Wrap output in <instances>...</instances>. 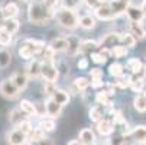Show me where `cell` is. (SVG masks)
Masks as SVG:
<instances>
[{"label": "cell", "instance_id": "26", "mask_svg": "<svg viewBox=\"0 0 146 145\" xmlns=\"http://www.w3.org/2000/svg\"><path fill=\"white\" fill-rule=\"evenodd\" d=\"M98 48V42L93 39H86L80 42V54H87V52H93L94 49Z\"/></svg>", "mask_w": 146, "mask_h": 145}, {"label": "cell", "instance_id": "3", "mask_svg": "<svg viewBox=\"0 0 146 145\" xmlns=\"http://www.w3.org/2000/svg\"><path fill=\"white\" fill-rule=\"evenodd\" d=\"M54 17L56 19V22L62 28H65V29H75L78 26V15H77V10L67 9L64 6H61V7L55 9Z\"/></svg>", "mask_w": 146, "mask_h": 145}, {"label": "cell", "instance_id": "17", "mask_svg": "<svg viewBox=\"0 0 146 145\" xmlns=\"http://www.w3.org/2000/svg\"><path fill=\"white\" fill-rule=\"evenodd\" d=\"M49 97H51L55 103H58L59 106H62V108H64L65 105H68V102H70V94H68V92L62 90V89H55Z\"/></svg>", "mask_w": 146, "mask_h": 145}, {"label": "cell", "instance_id": "4", "mask_svg": "<svg viewBox=\"0 0 146 145\" xmlns=\"http://www.w3.org/2000/svg\"><path fill=\"white\" fill-rule=\"evenodd\" d=\"M40 77L45 80V83H56L59 77L58 67L51 61H40Z\"/></svg>", "mask_w": 146, "mask_h": 145}, {"label": "cell", "instance_id": "38", "mask_svg": "<svg viewBox=\"0 0 146 145\" xmlns=\"http://www.w3.org/2000/svg\"><path fill=\"white\" fill-rule=\"evenodd\" d=\"M12 41H13V35L7 33L3 28H0V45L2 47H7L12 44Z\"/></svg>", "mask_w": 146, "mask_h": 145}, {"label": "cell", "instance_id": "27", "mask_svg": "<svg viewBox=\"0 0 146 145\" xmlns=\"http://www.w3.org/2000/svg\"><path fill=\"white\" fill-rule=\"evenodd\" d=\"M96 102L98 103L100 106H106V108H111L113 106V97L109 96L104 90H101V92H98L96 94Z\"/></svg>", "mask_w": 146, "mask_h": 145}, {"label": "cell", "instance_id": "35", "mask_svg": "<svg viewBox=\"0 0 146 145\" xmlns=\"http://www.w3.org/2000/svg\"><path fill=\"white\" fill-rule=\"evenodd\" d=\"M120 45L126 47L127 49H129V48H135V45H136V39H135L130 33H123L121 38H120Z\"/></svg>", "mask_w": 146, "mask_h": 145}, {"label": "cell", "instance_id": "21", "mask_svg": "<svg viewBox=\"0 0 146 145\" xmlns=\"http://www.w3.org/2000/svg\"><path fill=\"white\" fill-rule=\"evenodd\" d=\"M10 80L13 81V84H15L19 90H25V89L28 87V81H29V78H28V76H26L25 73H16V74L12 76Z\"/></svg>", "mask_w": 146, "mask_h": 145}, {"label": "cell", "instance_id": "50", "mask_svg": "<svg viewBox=\"0 0 146 145\" xmlns=\"http://www.w3.org/2000/svg\"><path fill=\"white\" fill-rule=\"evenodd\" d=\"M42 2H44L49 9L55 10V9H56V6H58V3H59V0H42Z\"/></svg>", "mask_w": 146, "mask_h": 145}, {"label": "cell", "instance_id": "5", "mask_svg": "<svg viewBox=\"0 0 146 145\" xmlns=\"http://www.w3.org/2000/svg\"><path fill=\"white\" fill-rule=\"evenodd\" d=\"M0 93H2L6 99H16L20 94V90L13 84L10 78H6L0 83Z\"/></svg>", "mask_w": 146, "mask_h": 145}, {"label": "cell", "instance_id": "47", "mask_svg": "<svg viewBox=\"0 0 146 145\" xmlns=\"http://www.w3.org/2000/svg\"><path fill=\"white\" fill-rule=\"evenodd\" d=\"M77 67H78L80 70H87V68H88V59H87L86 57H81V58L78 59V63H77Z\"/></svg>", "mask_w": 146, "mask_h": 145}, {"label": "cell", "instance_id": "51", "mask_svg": "<svg viewBox=\"0 0 146 145\" xmlns=\"http://www.w3.org/2000/svg\"><path fill=\"white\" fill-rule=\"evenodd\" d=\"M68 145H82V144H81L78 139H72V141H70V142H68Z\"/></svg>", "mask_w": 146, "mask_h": 145}, {"label": "cell", "instance_id": "48", "mask_svg": "<svg viewBox=\"0 0 146 145\" xmlns=\"http://www.w3.org/2000/svg\"><path fill=\"white\" fill-rule=\"evenodd\" d=\"M90 76H91V80H94V78H103V70H100V68H91L90 70Z\"/></svg>", "mask_w": 146, "mask_h": 145}, {"label": "cell", "instance_id": "49", "mask_svg": "<svg viewBox=\"0 0 146 145\" xmlns=\"http://www.w3.org/2000/svg\"><path fill=\"white\" fill-rule=\"evenodd\" d=\"M90 84L93 89H100V87H104V81H103V78H94L90 81Z\"/></svg>", "mask_w": 146, "mask_h": 145}, {"label": "cell", "instance_id": "32", "mask_svg": "<svg viewBox=\"0 0 146 145\" xmlns=\"http://www.w3.org/2000/svg\"><path fill=\"white\" fill-rule=\"evenodd\" d=\"M109 73H110L111 77L119 78V77L124 76V67H123L120 63H113V64H110V67H109Z\"/></svg>", "mask_w": 146, "mask_h": 145}, {"label": "cell", "instance_id": "41", "mask_svg": "<svg viewBox=\"0 0 146 145\" xmlns=\"http://www.w3.org/2000/svg\"><path fill=\"white\" fill-rule=\"evenodd\" d=\"M111 84L114 87H119V89H126V87H129V77L121 76V77L116 78V81H113Z\"/></svg>", "mask_w": 146, "mask_h": 145}, {"label": "cell", "instance_id": "9", "mask_svg": "<svg viewBox=\"0 0 146 145\" xmlns=\"http://www.w3.org/2000/svg\"><path fill=\"white\" fill-rule=\"evenodd\" d=\"M107 3H109L114 17H117L123 13H126V9L130 6V0H109Z\"/></svg>", "mask_w": 146, "mask_h": 145}, {"label": "cell", "instance_id": "34", "mask_svg": "<svg viewBox=\"0 0 146 145\" xmlns=\"http://www.w3.org/2000/svg\"><path fill=\"white\" fill-rule=\"evenodd\" d=\"M133 106L137 112L140 113H145L146 112V97H143L142 94H137L133 100Z\"/></svg>", "mask_w": 146, "mask_h": 145}, {"label": "cell", "instance_id": "53", "mask_svg": "<svg viewBox=\"0 0 146 145\" xmlns=\"http://www.w3.org/2000/svg\"><path fill=\"white\" fill-rule=\"evenodd\" d=\"M142 145H146V144H142Z\"/></svg>", "mask_w": 146, "mask_h": 145}, {"label": "cell", "instance_id": "43", "mask_svg": "<svg viewBox=\"0 0 146 145\" xmlns=\"http://www.w3.org/2000/svg\"><path fill=\"white\" fill-rule=\"evenodd\" d=\"M84 2V5L90 9H96L100 5H104V3H107V0H82Z\"/></svg>", "mask_w": 146, "mask_h": 145}, {"label": "cell", "instance_id": "31", "mask_svg": "<svg viewBox=\"0 0 146 145\" xmlns=\"http://www.w3.org/2000/svg\"><path fill=\"white\" fill-rule=\"evenodd\" d=\"M126 67H127V70L132 71V74H135V73H137V71H140L143 68V64H142V61L139 58L133 57V58H129Z\"/></svg>", "mask_w": 146, "mask_h": 145}, {"label": "cell", "instance_id": "30", "mask_svg": "<svg viewBox=\"0 0 146 145\" xmlns=\"http://www.w3.org/2000/svg\"><path fill=\"white\" fill-rule=\"evenodd\" d=\"M72 84H74V87H75L77 92H86L90 87V81L86 77H77L72 81Z\"/></svg>", "mask_w": 146, "mask_h": 145}, {"label": "cell", "instance_id": "6", "mask_svg": "<svg viewBox=\"0 0 146 145\" xmlns=\"http://www.w3.org/2000/svg\"><path fill=\"white\" fill-rule=\"evenodd\" d=\"M120 38L121 35L117 32H110L107 35H104L100 42H98V48H104V49H111L116 45H120Z\"/></svg>", "mask_w": 146, "mask_h": 145}, {"label": "cell", "instance_id": "13", "mask_svg": "<svg viewBox=\"0 0 146 145\" xmlns=\"http://www.w3.org/2000/svg\"><path fill=\"white\" fill-rule=\"evenodd\" d=\"M96 128H97V132H98L101 136H110V135L114 132L111 119H106V118H103L101 120H98Z\"/></svg>", "mask_w": 146, "mask_h": 145}, {"label": "cell", "instance_id": "12", "mask_svg": "<svg viewBox=\"0 0 146 145\" xmlns=\"http://www.w3.org/2000/svg\"><path fill=\"white\" fill-rule=\"evenodd\" d=\"M67 39V49H65V52H67V55L68 57H75V55H78L80 54V38L78 36H75V35H71V36H68V38H65Z\"/></svg>", "mask_w": 146, "mask_h": 145}, {"label": "cell", "instance_id": "40", "mask_svg": "<svg viewBox=\"0 0 146 145\" xmlns=\"http://www.w3.org/2000/svg\"><path fill=\"white\" fill-rule=\"evenodd\" d=\"M45 138V132L40 131L39 128H33L31 131V134L28 135V141H38V139H42Z\"/></svg>", "mask_w": 146, "mask_h": 145}, {"label": "cell", "instance_id": "45", "mask_svg": "<svg viewBox=\"0 0 146 145\" xmlns=\"http://www.w3.org/2000/svg\"><path fill=\"white\" fill-rule=\"evenodd\" d=\"M80 2H81V0H64V7L77 10V7L80 6Z\"/></svg>", "mask_w": 146, "mask_h": 145}, {"label": "cell", "instance_id": "20", "mask_svg": "<svg viewBox=\"0 0 146 145\" xmlns=\"http://www.w3.org/2000/svg\"><path fill=\"white\" fill-rule=\"evenodd\" d=\"M129 33L137 41V39H145L146 38V29L142 26V23L130 22L129 23Z\"/></svg>", "mask_w": 146, "mask_h": 145}, {"label": "cell", "instance_id": "15", "mask_svg": "<svg viewBox=\"0 0 146 145\" xmlns=\"http://www.w3.org/2000/svg\"><path fill=\"white\" fill-rule=\"evenodd\" d=\"M40 59L38 58H33L29 61V64L26 65V76L28 78H39L40 77Z\"/></svg>", "mask_w": 146, "mask_h": 145}, {"label": "cell", "instance_id": "16", "mask_svg": "<svg viewBox=\"0 0 146 145\" xmlns=\"http://www.w3.org/2000/svg\"><path fill=\"white\" fill-rule=\"evenodd\" d=\"M126 15H127L130 22H136V23H142L145 16H146L143 13V10L140 7H137V6H129L126 9Z\"/></svg>", "mask_w": 146, "mask_h": 145}, {"label": "cell", "instance_id": "39", "mask_svg": "<svg viewBox=\"0 0 146 145\" xmlns=\"http://www.w3.org/2000/svg\"><path fill=\"white\" fill-rule=\"evenodd\" d=\"M16 128H17L20 132H23V134L28 136V135L31 134V131L33 129V125H32V122H31L29 119H25L23 122H20V123H19V125H17Z\"/></svg>", "mask_w": 146, "mask_h": 145}, {"label": "cell", "instance_id": "1", "mask_svg": "<svg viewBox=\"0 0 146 145\" xmlns=\"http://www.w3.org/2000/svg\"><path fill=\"white\" fill-rule=\"evenodd\" d=\"M55 10L49 9L42 0H32L28 7V19L33 25H48L54 19Z\"/></svg>", "mask_w": 146, "mask_h": 145}, {"label": "cell", "instance_id": "42", "mask_svg": "<svg viewBox=\"0 0 146 145\" xmlns=\"http://www.w3.org/2000/svg\"><path fill=\"white\" fill-rule=\"evenodd\" d=\"M28 145H55V144L51 138L45 136V138L38 139V141H28Z\"/></svg>", "mask_w": 146, "mask_h": 145}, {"label": "cell", "instance_id": "29", "mask_svg": "<svg viewBox=\"0 0 146 145\" xmlns=\"http://www.w3.org/2000/svg\"><path fill=\"white\" fill-rule=\"evenodd\" d=\"M49 48L56 54V52H64L67 49V39L65 38H55L51 41Z\"/></svg>", "mask_w": 146, "mask_h": 145}, {"label": "cell", "instance_id": "22", "mask_svg": "<svg viewBox=\"0 0 146 145\" xmlns=\"http://www.w3.org/2000/svg\"><path fill=\"white\" fill-rule=\"evenodd\" d=\"M2 28L10 33V35H15L17 31H19V20L16 17H10V19H5L3 23H2Z\"/></svg>", "mask_w": 146, "mask_h": 145}, {"label": "cell", "instance_id": "19", "mask_svg": "<svg viewBox=\"0 0 146 145\" xmlns=\"http://www.w3.org/2000/svg\"><path fill=\"white\" fill-rule=\"evenodd\" d=\"M97 25V20L94 17V15H82L81 17H78V26H81L82 29H86V31H90V29H94Z\"/></svg>", "mask_w": 146, "mask_h": 145}, {"label": "cell", "instance_id": "18", "mask_svg": "<svg viewBox=\"0 0 146 145\" xmlns=\"http://www.w3.org/2000/svg\"><path fill=\"white\" fill-rule=\"evenodd\" d=\"M78 141L82 144V145H96V134L93 132V129L90 128H84L80 131V135H78Z\"/></svg>", "mask_w": 146, "mask_h": 145}, {"label": "cell", "instance_id": "33", "mask_svg": "<svg viewBox=\"0 0 146 145\" xmlns=\"http://www.w3.org/2000/svg\"><path fill=\"white\" fill-rule=\"evenodd\" d=\"M127 54H129V49L123 45H116L110 49V55L114 58H124Z\"/></svg>", "mask_w": 146, "mask_h": 145}, {"label": "cell", "instance_id": "14", "mask_svg": "<svg viewBox=\"0 0 146 145\" xmlns=\"http://www.w3.org/2000/svg\"><path fill=\"white\" fill-rule=\"evenodd\" d=\"M94 17H97L100 20H111V19H114V15L111 13L109 3H104L94 9Z\"/></svg>", "mask_w": 146, "mask_h": 145}, {"label": "cell", "instance_id": "37", "mask_svg": "<svg viewBox=\"0 0 146 145\" xmlns=\"http://www.w3.org/2000/svg\"><path fill=\"white\" fill-rule=\"evenodd\" d=\"M12 61V54L7 49H0V68H6Z\"/></svg>", "mask_w": 146, "mask_h": 145}, {"label": "cell", "instance_id": "36", "mask_svg": "<svg viewBox=\"0 0 146 145\" xmlns=\"http://www.w3.org/2000/svg\"><path fill=\"white\" fill-rule=\"evenodd\" d=\"M88 118H90V120L91 122H98V120H101L103 119V109H101V106H94V108H91L90 109V112H88Z\"/></svg>", "mask_w": 146, "mask_h": 145}, {"label": "cell", "instance_id": "23", "mask_svg": "<svg viewBox=\"0 0 146 145\" xmlns=\"http://www.w3.org/2000/svg\"><path fill=\"white\" fill-rule=\"evenodd\" d=\"M19 109L22 110L25 115H28V116H36V108H35V103L33 102H31V100H28V99H23L22 102L19 103Z\"/></svg>", "mask_w": 146, "mask_h": 145}, {"label": "cell", "instance_id": "28", "mask_svg": "<svg viewBox=\"0 0 146 145\" xmlns=\"http://www.w3.org/2000/svg\"><path fill=\"white\" fill-rule=\"evenodd\" d=\"M38 128H39L40 131H44L45 134L55 131V128H56L55 119H51V118H48V116L42 118V119H40V122H39V126H38Z\"/></svg>", "mask_w": 146, "mask_h": 145}, {"label": "cell", "instance_id": "24", "mask_svg": "<svg viewBox=\"0 0 146 145\" xmlns=\"http://www.w3.org/2000/svg\"><path fill=\"white\" fill-rule=\"evenodd\" d=\"M3 17L5 19H10V17H16L19 15V6L15 2H9L3 9H2Z\"/></svg>", "mask_w": 146, "mask_h": 145}, {"label": "cell", "instance_id": "52", "mask_svg": "<svg viewBox=\"0 0 146 145\" xmlns=\"http://www.w3.org/2000/svg\"><path fill=\"white\" fill-rule=\"evenodd\" d=\"M142 10H143V13L146 15V0H143V2H142V7H140Z\"/></svg>", "mask_w": 146, "mask_h": 145}, {"label": "cell", "instance_id": "11", "mask_svg": "<svg viewBox=\"0 0 146 145\" xmlns=\"http://www.w3.org/2000/svg\"><path fill=\"white\" fill-rule=\"evenodd\" d=\"M7 142H9V145H26L28 136L23 132H20L17 128H15L7 134Z\"/></svg>", "mask_w": 146, "mask_h": 145}, {"label": "cell", "instance_id": "25", "mask_svg": "<svg viewBox=\"0 0 146 145\" xmlns=\"http://www.w3.org/2000/svg\"><path fill=\"white\" fill-rule=\"evenodd\" d=\"M25 119H28L26 118V115L20 110L19 108L17 109H13V110H10L9 112V120H10V123L12 125H15V126H17L20 122H23Z\"/></svg>", "mask_w": 146, "mask_h": 145}, {"label": "cell", "instance_id": "46", "mask_svg": "<svg viewBox=\"0 0 146 145\" xmlns=\"http://www.w3.org/2000/svg\"><path fill=\"white\" fill-rule=\"evenodd\" d=\"M56 89V86H55V83H45L44 84V92L48 94V97L52 94V92Z\"/></svg>", "mask_w": 146, "mask_h": 145}, {"label": "cell", "instance_id": "7", "mask_svg": "<svg viewBox=\"0 0 146 145\" xmlns=\"http://www.w3.org/2000/svg\"><path fill=\"white\" fill-rule=\"evenodd\" d=\"M111 122H113V128H114L116 132H119L123 136L129 134V123L123 118V115L120 112H114V116H113Z\"/></svg>", "mask_w": 146, "mask_h": 145}, {"label": "cell", "instance_id": "2", "mask_svg": "<svg viewBox=\"0 0 146 145\" xmlns=\"http://www.w3.org/2000/svg\"><path fill=\"white\" fill-rule=\"evenodd\" d=\"M44 47H45V42H44V41L28 38V39L22 41V44L19 45L17 54H19L20 58L31 61V59H33L35 57H38V55L40 54V51L44 49Z\"/></svg>", "mask_w": 146, "mask_h": 145}, {"label": "cell", "instance_id": "8", "mask_svg": "<svg viewBox=\"0 0 146 145\" xmlns=\"http://www.w3.org/2000/svg\"><path fill=\"white\" fill-rule=\"evenodd\" d=\"M126 138H130L136 144H146V125H137L132 131H129L127 135H124Z\"/></svg>", "mask_w": 146, "mask_h": 145}, {"label": "cell", "instance_id": "44", "mask_svg": "<svg viewBox=\"0 0 146 145\" xmlns=\"http://www.w3.org/2000/svg\"><path fill=\"white\" fill-rule=\"evenodd\" d=\"M109 145H126V141H124L123 135H117L109 139Z\"/></svg>", "mask_w": 146, "mask_h": 145}, {"label": "cell", "instance_id": "10", "mask_svg": "<svg viewBox=\"0 0 146 145\" xmlns=\"http://www.w3.org/2000/svg\"><path fill=\"white\" fill-rule=\"evenodd\" d=\"M44 106H45V115L51 119H56L61 112H62V106H59L58 103H55L51 97H48L44 103Z\"/></svg>", "mask_w": 146, "mask_h": 145}]
</instances>
